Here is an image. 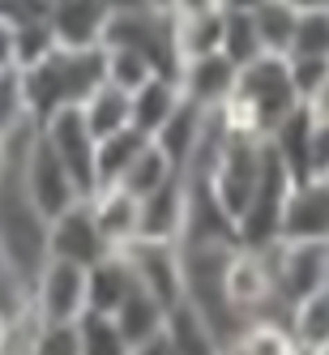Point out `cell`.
Instances as JSON below:
<instances>
[{"label": "cell", "mask_w": 329, "mask_h": 355, "mask_svg": "<svg viewBox=\"0 0 329 355\" xmlns=\"http://www.w3.org/2000/svg\"><path fill=\"white\" fill-rule=\"evenodd\" d=\"M116 325H120V334H124V343L129 347H141V343H150V338H159L163 329H167V309L150 295V291H133L129 300L116 309V317H112Z\"/></svg>", "instance_id": "ffe728a7"}, {"label": "cell", "mask_w": 329, "mask_h": 355, "mask_svg": "<svg viewBox=\"0 0 329 355\" xmlns=\"http://www.w3.org/2000/svg\"><path fill=\"white\" fill-rule=\"evenodd\" d=\"M133 274H137V287L150 291L163 309L171 313L175 304H184V274H180V248L175 244H150V240H137L124 248Z\"/></svg>", "instance_id": "8fae6325"}, {"label": "cell", "mask_w": 329, "mask_h": 355, "mask_svg": "<svg viewBox=\"0 0 329 355\" xmlns=\"http://www.w3.org/2000/svg\"><path fill=\"white\" fill-rule=\"evenodd\" d=\"M312 355H329V347H325V351H312Z\"/></svg>", "instance_id": "7dc6e473"}, {"label": "cell", "mask_w": 329, "mask_h": 355, "mask_svg": "<svg viewBox=\"0 0 329 355\" xmlns=\"http://www.w3.org/2000/svg\"><path fill=\"white\" fill-rule=\"evenodd\" d=\"M265 150L269 141H257V137H231L226 133L218 155H214V167L206 175H188V180H201L214 201L235 218H244V210L252 206V197H257V184H261V171H265Z\"/></svg>", "instance_id": "3957f363"}, {"label": "cell", "mask_w": 329, "mask_h": 355, "mask_svg": "<svg viewBox=\"0 0 329 355\" xmlns=\"http://www.w3.org/2000/svg\"><path fill=\"white\" fill-rule=\"evenodd\" d=\"M17 69V31L9 21H0V73Z\"/></svg>", "instance_id": "ab89813d"}, {"label": "cell", "mask_w": 329, "mask_h": 355, "mask_svg": "<svg viewBox=\"0 0 329 355\" xmlns=\"http://www.w3.org/2000/svg\"><path fill=\"white\" fill-rule=\"evenodd\" d=\"M287 69H291V82H295L299 103L329 78V60H317V56H287Z\"/></svg>", "instance_id": "d590c367"}, {"label": "cell", "mask_w": 329, "mask_h": 355, "mask_svg": "<svg viewBox=\"0 0 329 355\" xmlns=\"http://www.w3.org/2000/svg\"><path fill=\"white\" fill-rule=\"evenodd\" d=\"M184 218H188V184L184 175H175L171 184H163L159 193H150L141 201V236L150 244H175L184 232Z\"/></svg>", "instance_id": "4fadbf2b"}, {"label": "cell", "mask_w": 329, "mask_h": 355, "mask_svg": "<svg viewBox=\"0 0 329 355\" xmlns=\"http://www.w3.org/2000/svg\"><path fill=\"white\" fill-rule=\"evenodd\" d=\"M252 26H257V39H261V52L265 56H283V60L291 56L299 13L287 5V0H269V5L252 9Z\"/></svg>", "instance_id": "d4e9b609"}, {"label": "cell", "mask_w": 329, "mask_h": 355, "mask_svg": "<svg viewBox=\"0 0 329 355\" xmlns=\"http://www.w3.org/2000/svg\"><path fill=\"white\" fill-rule=\"evenodd\" d=\"M107 21L98 0H52V35L60 47H103Z\"/></svg>", "instance_id": "9a60e30c"}, {"label": "cell", "mask_w": 329, "mask_h": 355, "mask_svg": "<svg viewBox=\"0 0 329 355\" xmlns=\"http://www.w3.org/2000/svg\"><path fill=\"white\" fill-rule=\"evenodd\" d=\"M78 338H82V355H129L133 347L124 343L120 325L103 313H86L78 321Z\"/></svg>", "instance_id": "83f0119b"}, {"label": "cell", "mask_w": 329, "mask_h": 355, "mask_svg": "<svg viewBox=\"0 0 329 355\" xmlns=\"http://www.w3.org/2000/svg\"><path fill=\"white\" fill-rule=\"evenodd\" d=\"M150 9H163V13H167V9H171V0H150Z\"/></svg>", "instance_id": "ee69618b"}, {"label": "cell", "mask_w": 329, "mask_h": 355, "mask_svg": "<svg viewBox=\"0 0 329 355\" xmlns=\"http://www.w3.org/2000/svg\"><path fill=\"white\" fill-rule=\"evenodd\" d=\"M21 175H26V189H30V197H35V206L47 214V223H52L56 214H64V210H73L78 201H86V197L78 193V184H73V175L64 171V163L52 155V146L43 141L39 124H35V137H30V146H26Z\"/></svg>", "instance_id": "8992f818"}, {"label": "cell", "mask_w": 329, "mask_h": 355, "mask_svg": "<svg viewBox=\"0 0 329 355\" xmlns=\"http://www.w3.org/2000/svg\"><path fill=\"white\" fill-rule=\"evenodd\" d=\"M287 329H291V338L299 343L303 355L325 351L329 347V287H321L308 300H299L287 313Z\"/></svg>", "instance_id": "7402d4cb"}, {"label": "cell", "mask_w": 329, "mask_h": 355, "mask_svg": "<svg viewBox=\"0 0 329 355\" xmlns=\"http://www.w3.org/2000/svg\"><path fill=\"white\" fill-rule=\"evenodd\" d=\"M56 35H52V21H39V26H21L17 31V73H26L35 64H43L47 56L56 52Z\"/></svg>", "instance_id": "836d02e7"}, {"label": "cell", "mask_w": 329, "mask_h": 355, "mask_svg": "<svg viewBox=\"0 0 329 355\" xmlns=\"http://www.w3.org/2000/svg\"><path fill=\"white\" fill-rule=\"evenodd\" d=\"M222 21H226V9L201 13V17H175V52H180V69L188 60L222 52Z\"/></svg>", "instance_id": "603a6c76"}, {"label": "cell", "mask_w": 329, "mask_h": 355, "mask_svg": "<svg viewBox=\"0 0 329 355\" xmlns=\"http://www.w3.org/2000/svg\"><path fill=\"white\" fill-rule=\"evenodd\" d=\"M235 78H240V69L226 60L222 52L214 56H201V60H188L180 69V94H184V103L201 107V112H218L226 98H231L235 90Z\"/></svg>", "instance_id": "7c38bea8"}, {"label": "cell", "mask_w": 329, "mask_h": 355, "mask_svg": "<svg viewBox=\"0 0 329 355\" xmlns=\"http://www.w3.org/2000/svg\"><path fill=\"white\" fill-rule=\"evenodd\" d=\"M5 270H9V266H5V248H0V274H5Z\"/></svg>", "instance_id": "bcb514c9"}, {"label": "cell", "mask_w": 329, "mask_h": 355, "mask_svg": "<svg viewBox=\"0 0 329 355\" xmlns=\"http://www.w3.org/2000/svg\"><path fill=\"white\" fill-rule=\"evenodd\" d=\"M0 21H9L13 31L52 21V0H0Z\"/></svg>", "instance_id": "e575fe53"}, {"label": "cell", "mask_w": 329, "mask_h": 355, "mask_svg": "<svg viewBox=\"0 0 329 355\" xmlns=\"http://www.w3.org/2000/svg\"><path fill=\"white\" fill-rule=\"evenodd\" d=\"M180 103H184V94H180V82L175 78H150L133 94V129L154 141L167 129V120L180 112Z\"/></svg>", "instance_id": "e0dca14e"}, {"label": "cell", "mask_w": 329, "mask_h": 355, "mask_svg": "<svg viewBox=\"0 0 329 355\" xmlns=\"http://www.w3.org/2000/svg\"><path fill=\"white\" fill-rule=\"evenodd\" d=\"M291 56H317V60H329V9H308V13H299Z\"/></svg>", "instance_id": "1f68e13d"}, {"label": "cell", "mask_w": 329, "mask_h": 355, "mask_svg": "<svg viewBox=\"0 0 329 355\" xmlns=\"http://www.w3.org/2000/svg\"><path fill=\"white\" fill-rule=\"evenodd\" d=\"M222 0H171V17H201V13H218Z\"/></svg>", "instance_id": "f35d334b"}, {"label": "cell", "mask_w": 329, "mask_h": 355, "mask_svg": "<svg viewBox=\"0 0 329 355\" xmlns=\"http://www.w3.org/2000/svg\"><path fill=\"white\" fill-rule=\"evenodd\" d=\"M90 214H94V223H98V232H103L112 252H124L129 244H137V236H141V201L133 193L98 189L90 197Z\"/></svg>", "instance_id": "5bb4252c"}, {"label": "cell", "mask_w": 329, "mask_h": 355, "mask_svg": "<svg viewBox=\"0 0 329 355\" xmlns=\"http://www.w3.org/2000/svg\"><path fill=\"white\" fill-rule=\"evenodd\" d=\"M299 107H303V116H308L312 124H329V78H325L308 98H303Z\"/></svg>", "instance_id": "74e56055"}, {"label": "cell", "mask_w": 329, "mask_h": 355, "mask_svg": "<svg viewBox=\"0 0 329 355\" xmlns=\"http://www.w3.org/2000/svg\"><path fill=\"white\" fill-rule=\"evenodd\" d=\"M206 120H210V112H201V107H193V103H180V112H175V116L167 120V129L154 137V146L171 159L175 171H184V167L193 163L201 137H206Z\"/></svg>", "instance_id": "ac0fdd59"}, {"label": "cell", "mask_w": 329, "mask_h": 355, "mask_svg": "<svg viewBox=\"0 0 329 355\" xmlns=\"http://www.w3.org/2000/svg\"><path fill=\"white\" fill-rule=\"evenodd\" d=\"M175 175H180V171L171 167V159L163 155V150H159L154 141H150V146L141 150V155H137V163L129 167V175H124V180H120L116 189H124V193H133L137 201H145L150 193H159L163 184H171Z\"/></svg>", "instance_id": "484cf974"}, {"label": "cell", "mask_w": 329, "mask_h": 355, "mask_svg": "<svg viewBox=\"0 0 329 355\" xmlns=\"http://www.w3.org/2000/svg\"><path fill=\"white\" fill-rule=\"evenodd\" d=\"M30 309L39 321H82L86 317V270L52 261L39 270L35 287H30Z\"/></svg>", "instance_id": "9c48e42d"}, {"label": "cell", "mask_w": 329, "mask_h": 355, "mask_svg": "<svg viewBox=\"0 0 329 355\" xmlns=\"http://www.w3.org/2000/svg\"><path fill=\"white\" fill-rule=\"evenodd\" d=\"M133 291H137V274L124 252H112V257H103L98 266L86 270V313L116 317V309Z\"/></svg>", "instance_id": "2e32d148"}, {"label": "cell", "mask_w": 329, "mask_h": 355, "mask_svg": "<svg viewBox=\"0 0 329 355\" xmlns=\"http://www.w3.org/2000/svg\"><path fill=\"white\" fill-rule=\"evenodd\" d=\"M222 56L231 60L235 69L261 60V39H257V26H252V13H231L226 9V21H222Z\"/></svg>", "instance_id": "4316f807"}, {"label": "cell", "mask_w": 329, "mask_h": 355, "mask_svg": "<svg viewBox=\"0 0 329 355\" xmlns=\"http://www.w3.org/2000/svg\"><path fill=\"white\" fill-rule=\"evenodd\" d=\"M235 347H244V355H303L283 321H257V325H248Z\"/></svg>", "instance_id": "f546056e"}, {"label": "cell", "mask_w": 329, "mask_h": 355, "mask_svg": "<svg viewBox=\"0 0 329 355\" xmlns=\"http://www.w3.org/2000/svg\"><path fill=\"white\" fill-rule=\"evenodd\" d=\"M308 180H329V124H312V155H308Z\"/></svg>", "instance_id": "8d00e7d4"}, {"label": "cell", "mask_w": 329, "mask_h": 355, "mask_svg": "<svg viewBox=\"0 0 329 355\" xmlns=\"http://www.w3.org/2000/svg\"><path fill=\"white\" fill-rule=\"evenodd\" d=\"M30 112H26V86H21V73L9 69V73H0V141L13 137L17 129H26Z\"/></svg>", "instance_id": "4dcf8cb0"}, {"label": "cell", "mask_w": 329, "mask_h": 355, "mask_svg": "<svg viewBox=\"0 0 329 355\" xmlns=\"http://www.w3.org/2000/svg\"><path fill=\"white\" fill-rule=\"evenodd\" d=\"M47 257H52V261H69V266H82V270H90L103 257H112V248H107L103 232H98V223L90 214V197L52 218V227H47Z\"/></svg>", "instance_id": "ba28073f"}, {"label": "cell", "mask_w": 329, "mask_h": 355, "mask_svg": "<svg viewBox=\"0 0 329 355\" xmlns=\"http://www.w3.org/2000/svg\"><path fill=\"white\" fill-rule=\"evenodd\" d=\"M129 355H180V351H175V347H171V338H167V334H159V338H150V343H141V347H133Z\"/></svg>", "instance_id": "60d3db41"}, {"label": "cell", "mask_w": 329, "mask_h": 355, "mask_svg": "<svg viewBox=\"0 0 329 355\" xmlns=\"http://www.w3.org/2000/svg\"><path fill=\"white\" fill-rule=\"evenodd\" d=\"M43 141L52 146V155L64 163V171L73 175V184H78L82 197H94L98 193V180H94V155H98V141L94 133L86 129L82 112H60L52 116L47 124H39Z\"/></svg>", "instance_id": "52a82bcc"}, {"label": "cell", "mask_w": 329, "mask_h": 355, "mask_svg": "<svg viewBox=\"0 0 329 355\" xmlns=\"http://www.w3.org/2000/svg\"><path fill=\"white\" fill-rule=\"evenodd\" d=\"M107 9V17H120V13H137V9H150V0H98Z\"/></svg>", "instance_id": "b9f144b4"}, {"label": "cell", "mask_w": 329, "mask_h": 355, "mask_svg": "<svg viewBox=\"0 0 329 355\" xmlns=\"http://www.w3.org/2000/svg\"><path fill=\"white\" fill-rule=\"evenodd\" d=\"M269 261H274L278 300H283L287 313L299 300H308L321 287H329V244H287V240H278V244H269Z\"/></svg>", "instance_id": "5b68a950"}, {"label": "cell", "mask_w": 329, "mask_h": 355, "mask_svg": "<svg viewBox=\"0 0 329 355\" xmlns=\"http://www.w3.org/2000/svg\"><path fill=\"white\" fill-rule=\"evenodd\" d=\"M78 112H82V120H86V129L94 133V141L133 129V94H124V90H116V86H98Z\"/></svg>", "instance_id": "d6986e66"}, {"label": "cell", "mask_w": 329, "mask_h": 355, "mask_svg": "<svg viewBox=\"0 0 329 355\" xmlns=\"http://www.w3.org/2000/svg\"><path fill=\"white\" fill-rule=\"evenodd\" d=\"M107 56V86L124 90V94H137L150 78H159L154 69H150V60H141L137 52H124V47H103Z\"/></svg>", "instance_id": "f1b7e54d"}, {"label": "cell", "mask_w": 329, "mask_h": 355, "mask_svg": "<svg viewBox=\"0 0 329 355\" xmlns=\"http://www.w3.org/2000/svg\"><path fill=\"white\" fill-rule=\"evenodd\" d=\"M295 13H308V9H329V0H287Z\"/></svg>", "instance_id": "7bdbcfd3"}, {"label": "cell", "mask_w": 329, "mask_h": 355, "mask_svg": "<svg viewBox=\"0 0 329 355\" xmlns=\"http://www.w3.org/2000/svg\"><path fill=\"white\" fill-rule=\"evenodd\" d=\"M145 146H150V137L137 133V129H124V133H112V137L98 141V155H94V180H98V189H116L124 175H129V167L137 163V155H141Z\"/></svg>", "instance_id": "44dd1931"}, {"label": "cell", "mask_w": 329, "mask_h": 355, "mask_svg": "<svg viewBox=\"0 0 329 355\" xmlns=\"http://www.w3.org/2000/svg\"><path fill=\"white\" fill-rule=\"evenodd\" d=\"M30 355H82L78 321H39L30 338Z\"/></svg>", "instance_id": "d6a6232c"}, {"label": "cell", "mask_w": 329, "mask_h": 355, "mask_svg": "<svg viewBox=\"0 0 329 355\" xmlns=\"http://www.w3.org/2000/svg\"><path fill=\"white\" fill-rule=\"evenodd\" d=\"M222 355H244V347H226V351H222Z\"/></svg>", "instance_id": "f6af8a7d"}, {"label": "cell", "mask_w": 329, "mask_h": 355, "mask_svg": "<svg viewBox=\"0 0 329 355\" xmlns=\"http://www.w3.org/2000/svg\"><path fill=\"white\" fill-rule=\"evenodd\" d=\"M21 86L30 120L47 124L60 112H78L98 86H107V56L103 47H56L43 64L21 73Z\"/></svg>", "instance_id": "7a4b0ae2"}, {"label": "cell", "mask_w": 329, "mask_h": 355, "mask_svg": "<svg viewBox=\"0 0 329 355\" xmlns=\"http://www.w3.org/2000/svg\"><path fill=\"white\" fill-rule=\"evenodd\" d=\"M299 112V94L291 82V69L283 56H261L240 69L231 98L218 107V120L231 137L269 141L278 124H287Z\"/></svg>", "instance_id": "6da1fadb"}, {"label": "cell", "mask_w": 329, "mask_h": 355, "mask_svg": "<svg viewBox=\"0 0 329 355\" xmlns=\"http://www.w3.org/2000/svg\"><path fill=\"white\" fill-rule=\"evenodd\" d=\"M163 334L171 338V347L180 355H222V343L214 338V329L206 325V317H201L193 304H175L167 313Z\"/></svg>", "instance_id": "cb8c5ba5"}, {"label": "cell", "mask_w": 329, "mask_h": 355, "mask_svg": "<svg viewBox=\"0 0 329 355\" xmlns=\"http://www.w3.org/2000/svg\"><path fill=\"white\" fill-rule=\"evenodd\" d=\"M103 47H124L150 60V69L159 78H180V52H175V17L163 9H137V13H120L107 21Z\"/></svg>", "instance_id": "277c9868"}, {"label": "cell", "mask_w": 329, "mask_h": 355, "mask_svg": "<svg viewBox=\"0 0 329 355\" xmlns=\"http://www.w3.org/2000/svg\"><path fill=\"white\" fill-rule=\"evenodd\" d=\"M278 240L287 244H329V180H299L287 193Z\"/></svg>", "instance_id": "30bf717a"}]
</instances>
